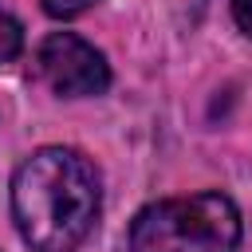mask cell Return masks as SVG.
<instances>
[{
    "label": "cell",
    "mask_w": 252,
    "mask_h": 252,
    "mask_svg": "<svg viewBox=\"0 0 252 252\" xmlns=\"http://www.w3.org/2000/svg\"><path fill=\"white\" fill-rule=\"evenodd\" d=\"M98 205L94 165L67 146L35 150L12 177V220L35 252L79 248L98 220Z\"/></svg>",
    "instance_id": "1"
},
{
    "label": "cell",
    "mask_w": 252,
    "mask_h": 252,
    "mask_svg": "<svg viewBox=\"0 0 252 252\" xmlns=\"http://www.w3.org/2000/svg\"><path fill=\"white\" fill-rule=\"evenodd\" d=\"M240 213L224 193L146 205L130 224V252H236Z\"/></svg>",
    "instance_id": "2"
},
{
    "label": "cell",
    "mask_w": 252,
    "mask_h": 252,
    "mask_svg": "<svg viewBox=\"0 0 252 252\" xmlns=\"http://www.w3.org/2000/svg\"><path fill=\"white\" fill-rule=\"evenodd\" d=\"M35 67H39V79L63 98L102 94L110 87V67L102 51L71 32H51L35 51Z\"/></svg>",
    "instance_id": "3"
},
{
    "label": "cell",
    "mask_w": 252,
    "mask_h": 252,
    "mask_svg": "<svg viewBox=\"0 0 252 252\" xmlns=\"http://www.w3.org/2000/svg\"><path fill=\"white\" fill-rule=\"evenodd\" d=\"M20 47H24V28H20L8 12H0V67L12 63V59L20 55Z\"/></svg>",
    "instance_id": "4"
},
{
    "label": "cell",
    "mask_w": 252,
    "mask_h": 252,
    "mask_svg": "<svg viewBox=\"0 0 252 252\" xmlns=\"http://www.w3.org/2000/svg\"><path fill=\"white\" fill-rule=\"evenodd\" d=\"M91 4H94V0H43V12L55 16V20H71V16L87 12Z\"/></svg>",
    "instance_id": "5"
},
{
    "label": "cell",
    "mask_w": 252,
    "mask_h": 252,
    "mask_svg": "<svg viewBox=\"0 0 252 252\" xmlns=\"http://www.w3.org/2000/svg\"><path fill=\"white\" fill-rule=\"evenodd\" d=\"M232 20L240 24V32L252 35V0H232Z\"/></svg>",
    "instance_id": "6"
}]
</instances>
